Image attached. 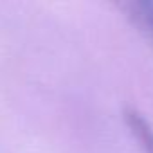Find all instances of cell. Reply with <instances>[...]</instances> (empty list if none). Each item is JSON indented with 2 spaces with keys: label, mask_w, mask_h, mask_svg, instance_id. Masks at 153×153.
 Instances as JSON below:
<instances>
[{
  "label": "cell",
  "mask_w": 153,
  "mask_h": 153,
  "mask_svg": "<svg viewBox=\"0 0 153 153\" xmlns=\"http://www.w3.org/2000/svg\"><path fill=\"white\" fill-rule=\"evenodd\" d=\"M124 119H126V124L130 126L131 133L142 146L144 153H153V128L148 123V119L142 117L135 110H126Z\"/></svg>",
  "instance_id": "cell-1"
},
{
  "label": "cell",
  "mask_w": 153,
  "mask_h": 153,
  "mask_svg": "<svg viewBox=\"0 0 153 153\" xmlns=\"http://www.w3.org/2000/svg\"><path fill=\"white\" fill-rule=\"evenodd\" d=\"M128 11L131 13V18L139 24L140 29H144L153 38V2H131L128 4Z\"/></svg>",
  "instance_id": "cell-2"
}]
</instances>
